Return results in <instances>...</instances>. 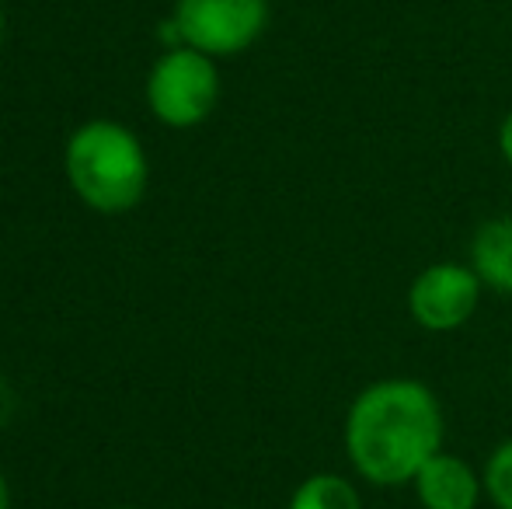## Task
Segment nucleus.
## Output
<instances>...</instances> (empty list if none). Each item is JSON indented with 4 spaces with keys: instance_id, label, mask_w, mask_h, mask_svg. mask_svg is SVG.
Segmentation results:
<instances>
[{
    "instance_id": "nucleus-2",
    "label": "nucleus",
    "mask_w": 512,
    "mask_h": 509,
    "mask_svg": "<svg viewBox=\"0 0 512 509\" xmlns=\"http://www.w3.org/2000/svg\"><path fill=\"white\" fill-rule=\"evenodd\" d=\"M63 175L88 210L115 217L143 203L150 161L140 136L115 119H88L63 147Z\"/></svg>"
},
{
    "instance_id": "nucleus-5",
    "label": "nucleus",
    "mask_w": 512,
    "mask_h": 509,
    "mask_svg": "<svg viewBox=\"0 0 512 509\" xmlns=\"http://www.w3.org/2000/svg\"><path fill=\"white\" fill-rule=\"evenodd\" d=\"M481 293L485 283L471 269V262H432L411 279L408 314L418 328L432 335L457 332L474 318Z\"/></svg>"
},
{
    "instance_id": "nucleus-7",
    "label": "nucleus",
    "mask_w": 512,
    "mask_h": 509,
    "mask_svg": "<svg viewBox=\"0 0 512 509\" xmlns=\"http://www.w3.org/2000/svg\"><path fill=\"white\" fill-rule=\"evenodd\" d=\"M471 269L485 290L512 297V217H492L474 231Z\"/></svg>"
},
{
    "instance_id": "nucleus-4",
    "label": "nucleus",
    "mask_w": 512,
    "mask_h": 509,
    "mask_svg": "<svg viewBox=\"0 0 512 509\" xmlns=\"http://www.w3.org/2000/svg\"><path fill=\"white\" fill-rule=\"evenodd\" d=\"M171 18L185 46L223 60L262 39L269 25V0H175Z\"/></svg>"
},
{
    "instance_id": "nucleus-11",
    "label": "nucleus",
    "mask_w": 512,
    "mask_h": 509,
    "mask_svg": "<svg viewBox=\"0 0 512 509\" xmlns=\"http://www.w3.org/2000/svg\"><path fill=\"white\" fill-rule=\"evenodd\" d=\"M0 509H11V485H7L4 471H0Z\"/></svg>"
},
{
    "instance_id": "nucleus-6",
    "label": "nucleus",
    "mask_w": 512,
    "mask_h": 509,
    "mask_svg": "<svg viewBox=\"0 0 512 509\" xmlns=\"http://www.w3.org/2000/svg\"><path fill=\"white\" fill-rule=\"evenodd\" d=\"M422 509H478L485 496V478L464 461V457L439 450L425 461V468L411 482Z\"/></svg>"
},
{
    "instance_id": "nucleus-3",
    "label": "nucleus",
    "mask_w": 512,
    "mask_h": 509,
    "mask_svg": "<svg viewBox=\"0 0 512 509\" xmlns=\"http://www.w3.org/2000/svg\"><path fill=\"white\" fill-rule=\"evenodd\" d=\"M150 116L168 129H196L213 116L220 102L216 60L192 46L164 49L143 84Z\"/></svg>"
},
{
    "instance_id": "nucleus-8",
    "label": "nucleus",
    "mask_w": 512,
    "mask_h": 509,
    "mask_svg": "<svg viewBox=\"0 0 512 509\" xmlns=\"http://www.w3.org/2000/svg\"><path fill=\"white\" fill-rule=\"evenodd\" d=\"M286 509H363V496L349 478L335 471H317L293 489Z\"/></svg>"
},
{
    "instance_id": "nucleus-9",
    "label": "nucleus",
    "mask_w": 512,
    "mask_h": 509,
    "mask_svg": "<svg viewBox=\"0 0 512 509\" xmlns=\"http://www.w3.org/2000/svg\"><path fill=\"white\" fill-rule=\"evenodd\" d=\"M485 478V496L492 499L495 509H512V436L502 440L499 447L488 454V464L481 471Z\"/></svg>"
},
{
    "instance_id": "nucleus-10",
    "label": "nucleus",
    "mask_w": 512,
    "mask_h": 509,
    "mask_svg": "<svg viewBox=\"0 0 512 509\" xmlns=\"http://www.w3.org/2000/svg\"><path fill=\"white\" fill-rule=\"evenodd\" d=\"M499 154L512 164V112L502 119V126H499Z\"/></svg>"
},
{
    "instance_id": "nucleus-13",
    "label": "nucleus",
    "mask_w": 512,
    "mask_h": 509,
    "mask_svg": "<svg viewBox=\"0 0 512 509\" xmlns=\"http://www.w3.org/2000/svg\"><path fill=\"white\" fill-rule=\"evenodd\" d=\"M115 509H140V506H115Z\"/></svg>"
},
{
    "instance_id": "nucleus-12",
    "label": "nucleus",
    "mask_w": 512,
    "mask_h": 509,
    "mask_svg": "<svg viewBox=\"0 0 512 509\" xmlns=\"http://www.w3.org/2000/svg\"><path fill=\"white\" fill-rule=\"evenodd\" d=\"M0 39H4V11H0Z\"/></svg>"
},
{
    "instance_id": "nucleus-1",
    "label": "nucleus",
    "mask_w": 512,
    "mask_h": 509,
    "mask_svg": "<svg viewBox=\"0 0 512 509\" xmlns=\"http://www.w3.org/2000/svg\"><path fill=\"white\" fill-rule=\"evenodd\" d=\"M446 419L436 391L411 377H387L352 398L342 443L349 464L377 489L411 485L429 457L443 450Z\"/></svg>"
}]
</instances>
